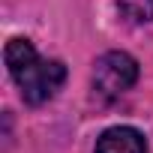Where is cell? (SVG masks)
Instances as JSON below:
<instances>
[{
  "label": "cell",
  "instance_id": "6da1fadb",
  "mask_svg": "<svg viewBox=\"0 0 153 153\" xmlns=\"http://www.w3.org/2000/svg\"><path fill=\"white\" fill-rule=\"evenodd\" d=\"M6 66H9V75L15 78L24 102H30V105L51 99L66 78L63 63L60 60H42L27 39H12L6 45Z\"/></svg>",
  "mask_w": 153,
  "mask_h": 153
},
{
  "label": "cell",
  "instance_id": "7a4b0ae2",
  "mask_svg": "<svg viewBox=\"0 0 153 153\" xmlns=\"http://www.w3.org/2000/svg\"><path fill=\"white\" fill-rule=\"evenodd\" d=\"M138 78V63L126 51H108L93 66V90L102 99H117Z\"/></svg>",
  "mask_w": 153,
  "mask_h": 153
},
{
  "label": "cell",
  "instance_id": "3957f363",
  "mask_svg": "<svg viewBox=\"0 0 153 153\" xmlns=\"http://www.w3.org/2000/svg\"><path fill=\"white\" fill-rule=\"evenodd\" d=\"M96 153H147L144 135L132 126H114L96 141Z\"/></svg>",
  "mask_w": 153,
  "mask_h": 153
},
{
  "label": "cell",
  "instance_id": "277c9868",
  "mask_svg": "<svg viewBox=\"0 0 153 153\" xmlns=\"http://www.w3.org/2000/svg\"><path fill=\"white\" fill-rule=\"evenodd\" d=\"M117 9L126 21L144 24V21L153 18V0H117Z\"/></svg>",
  "mask_w": 153,
  "mask_h": 153
}]
</instances>
